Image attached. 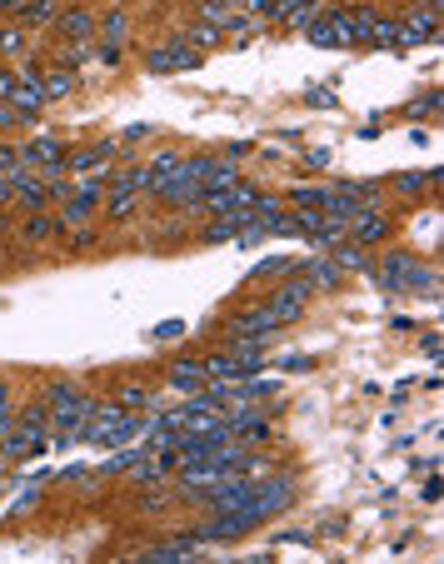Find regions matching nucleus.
<instances>
[{
	"mask_svg": "<svg viewBox=\"0 0 444 564\" xmlns=\"http://www.w3.org/2000/svg\"><path fill=\"white\" fill-rule=\"evenodd\" d=\"M310 105H335V90H310Z\"/></svg>",
	"mask_w": 444,
	"mask_h": 564,
	"instance_id": "obj_38",
	"label": "nucleus"
},
{
	"mask_svg": "<svg viewBox=\"0 0 444 564\" xmlns=\"http://www.w3.org/2000/svg\"><path fill=\"white\" fill-rule=\"evenodd\" d=\"M175 165H180V155H175V150H160L150 165H145V170H150V185H155V180H165V175H170Z\"/></svg>",
	"mask_w": 444,
	"mask_h": 564,
	"instance_id": "obj_28",
	"label": "nucleus"
},
{
	"mask_svg": "<svg viewBox=\"0 0 444 564\" xmlns=\"http://www.w3.org/2000/svg\"><path fill=\"white\" fill-rule=\"evenodd\" d=\"M115 145L120 141H100V145H86V150H76L66 160V170H80V175H90V170H105V160L115 155Z\"/></svg>",
	"mask_w": 444,
	"mask_h": 564,
	"instance_id": "obj_14",
	"label": "nucleus"
},
{
	"mask_svg": "<svg viewBox=\"0 0 444 564\" xmlns=\"http://www.w3.org/2000/svg\"><path fill=\"white\" fill-rule=\"evenodd\" d=\"M375 21H379V15L369 11V5L349 11V41H355V45H369V35H375Z\"/></svg>",
	"mask_w": 444,
	"mask_h": 564,
	"instance_id": "obj_20",
	"label": "nucleus"
},
{
	"mask_svg": "<svg viewBox=\"0 0 444 564\" xmlns=\"http://www.w3.org/2000/svg\"><path fill=\"white\" fill-rule=\"evenodd\" d=\"M310 295H314L310 275L290 265V280H285L280 290L270 295V305H265V310H270V315L280 320V325H290V320H300V310H304V300H310Z\"/></svg>",
	"mask_w": 444,
	"mask_h": 564,
	"instance_id": "obj_6",
	"label": "nucleus"
},
{
	"mask_svg": "<svg viewBox=\"0 0 444 564\" xmlns=\"http://www.w3.org/2000/svg\"><path fill=\"white\" fill-rule=\"evenodd\" d=\"M0 55H5V60H25V55H31V41H25L21 25H5V31H0Z\"/></svg>",
	"mask_w": 444,
	"mask_h": 564,
	"instance_id": "obj_19",
	"label": "nucleus"
},
{
	"mask_svg": "<svg viewBox=\"0 0 444 564\" xmlns=\"http://www.w3.org/2000/svg\"><path fill=\"white\" fill-rule=\"evenodd\" d=\"M105 185H110V175H105V170H90L86 180H80L76 190L66 196V210L55 215V220H60V230H76V225H86V220L100 210V200H105Z\"/></svg>",
	"mask_w": 444,
	"mask_h": 564,
	"instance_id": "obj_4",
	"label": "nucleus"
},
{
	"mask_svg": "<svg viewBox=\"0 0 444 564\" xmlns=\"http://www.w3.org/2000/svg\"><path fill=\"white\" fill-rule=\"evenodd\" d=\"M55 31L66 35L70 45H90V35H95V15H90L86 5H76V11H60V15H55Z\"/></svg>",
	"mask_w": 444,
	"mask_h": 564,
	"instance_id": "obj_12",
	"label": "nucleus"
},
{
	"mask_svg": "<svg viewBox=\"0 0 444 564\" xmlns=\"http://www.w3.org/2000/svg\"><path fill=\"white\" fill-rule=\"evenodd\" d=\"M41 90H45V100H66L70 90H76V70H70V66L41 70Z\"/></svg>",
	"mask_w": 444,
	"mask_h": 564,
	"instance_id": "obj_17",
	"label": "nucleus"
},
{
	"mask_svg": "<svg viewBox=\"0 0 444 564\" xmlns=\"http://www.w3.org/2000/svg\"><path fill=\"white\" fill-rule=\"evenodd\" d=\"M304 41L320 45V50H335V45H355L349 41V11H330V5H320L314 11V21L304 25Z\"/></svg>",
	"mask_w": 444,
	"mask_h": 564,
	"instance_id": "obj_7",
	"label": "nucleus"
},
{
	"mask_svg": "<svg viewBox=\"0 0 444 564\" xmlns=\"http://www.w3.org/2000/svg\"><path fill=\"white\" fill-rule=\"evenodd\" d=\"M280 330L285 325L270 310H245V315L230 320V340H270V335H280Z\"/></svg>",
	"mask_w": 444,
	"mask_h": 564,
	"instance_id": "obj_10",
	"label": "nucleus"
},
{
	"mask_svg": "<svg viewBox=\"0 0 444 564\" xmlns=\"http://www.w3.org/2000/svg\"><path fill=\"white\" fill-rule=\"evenodd\" d=\"M15 155H21V150H11V145H0V170H5V165H11Z\"/></svg>",
	"mask_w": 444,
	"mask_h": 564,
	"instance_id": "obj_41",
	"label": "nucleus"
},
{
	"mask_svg": "<svg viewBox=\"0 0 444 564\" xmlns=\"http://www.w3.org/2000/svg\"><path fill=\"white\" fill-rule=\"evenodd\" d=\"M369 45H400V21H375Z\"/></svg>",
	"mask_w": 444,
	"mask_h": 564,
	"instance_id": "obj_29",
	"label": "nucleus"
},
{
	"mask_svg": "<svg viewBox=\"0 0 444 564\" xmlns=\"http://www.w3.org/2000/svg\"><path fill=\"white\" fill-rule=\"evenodd\" d=\"M125 35H131V15H125V11H110L105 21H100V41H105L110 50H120Z\"/></svg>",
	"mask_w": 444,
	"mask_h": 564,
	"instance_id": "obj_18",
	"label": "nucleus"
},
{
	"mask_svg": "<svg viewBox=\"0 0 444 564\" xmlns=\"http://www.w3.org/2000/svg\"><path fill=\"white\" fill-rule=\"evenodd\" d=\"M439 41V0H430L424 11H410L400 21V45H430Z\"/></svg>",
	"mask_w": 444,
	"mask_h": 564,
	"instance_id": "obj_9",
	"label": "nucleus"
},
{
	"mask_svg": "<svg viewBox=\"0 0 444 564\" xmlns=\"http://www.w3.org/2000/svg\"><path fill=\"white\" fill-rule=\"evenodd\" d=\"M369 275H375L379 290H394V295H400V290H410V295H420V290H424V295H434V290H439V280H434L430 265H420L414 255H404V250L385 255V260H379Z\"/></svg>",
	"mask_w": 444,
	"mask_h": 564,
	"instance_id": "obj_3",
	"label": "nucleus"
},
{
	"mask_svg": "<svg viewBox=\"0 0 444 564\" xmlns=\"http://www.w3.org/2000/svg\"><path fill=\"white\" fill-rule=\"evenodd\" d=\"M240 180V165L235 160H215V170H210V180H205V190H225V185H235ZM200 190V196H205Z\"/></svg>",
	"mask_w": 444,
	"mask_h": 564,
	"instance_id": "obj_25",
	"label": "nucleus"
},
{
	"mask_svg": "<svg viewBox=\"0 0 444 564\" xmlns=\"http://www.w3.org/2000/svg\"><path fill=\"white\" fill-rule=\"evenodd\" d=\"M304 165H310V170H325V165H330V150H310V155H304Z\"/></svg>",
	"mask_w": 444,
	"mask_h": 564,
	"instance_id": "obj_36",
	"label": "nucleus"
},
{
	"mask_svg": "<svg viewBox=\"0 0 444 564\" xmlns=\"http://www.w3.org/2000/svg\"><path fill=\"white\" fill-rule=\"evenodd\" d=\"M45 410H50V445H60V450H70V445H80V434H86V420H90V410H95V395H86V390H76V385H50L45 390Z\"/></svg>",
	"mask_w": 444,
	"mask_h": 564,
	"instance_id": "obj_1",
	"label": "nucleus"
},
{
	"mask_svg": "<svg viewBox=\"0 0 444 564\" xmlns=\"http://www.w3.org/2000/svg\"><path fill=\"white\" fill-rule=\"evenodd\" d=\"M200 60H205V55H200L195 45H185L180 35H175L170 45H155V50L145 55V66H150L155 76H170V70H195Z\"/></svg>",
	"mask_w": 444,
	"mask_h": 564,
	"instance_id": "obj_8",
	"label": "nucleus"
},
{
	"mask_svg": "<svg viewBox=\"0 0 444 564\" xmlns=\"http://www.w3.org/2000/svg\"><path fill=\"white\" fill-rule=\"evenodd\" d=\"M294 495H300V479H294V475H260V485L249 489V499L240 505L235 514L255 530V524H265V520H275V514L290 510Z\"/></svg>",
	"mask_w": 444,
	"mask_h": 564,
	"instance_id": "obj_2",
	"label": "nucleus"
},
{
	"mask_svg": "<svg viewBox=\"0 0 444 564\" xmlns=\"http://www.w3.org/2000/svg\"><path fill=\"white\" fill-rule=\"evenodd\" d=\"M140 196H150V170H145V165H140V170H120L115 175V185H110V220H131L135 215V205H140Z\"/></svg>",
	"mask_w": 444,
	"mask_h": 564,
	"instance_id": "obj_5",
	"label": "nucleus"
},
{
	"mask_svg": "<svg viewBox=\"0 0 444 564\" xmlns=\"http://www.w3.org/2000/svg\"><path fill=\"white\" fill-rule=\"evenodd\" d=\"M220 35H225V31H215V25H205V21H200L195 31H190V35H180V41H185V45H195V50L205 55V50H215V45H220Z\"/></svg>",
	"mask_w": 444,
	"mask_h": 564,
	"instance_id": "obj_24",
	"label": "nucleus"
},
{
	"mask_svg": "<svg viewBox=\"0 0 444 564\" xmlns=\"http://www.w3.org/2000/svg\"><path fill=\"white\" fill-rule=\"evenodd\" d=\"M314 11H320V0H280L275 25H285V31H304V25L314 21Z\"/></svg>",
	"mask_w": 444,
	"mask_h": 564,
	"instance_id": "obj_13",
	"label": "nucleus"
},
{
	"mask_svg": "<svg viewBox=\"0 0 444 564\" xmlns=\"http://www.w3.org/2000/svg\"><path fill=\"white\" fill-rule=\"evenodd\" d=\"M66 155V145H60V135H35L31 145L21 150V160L31 165V170H41V165H50V160H60Z\"/></svg>",
	"mask_w": 444,
	"mask_h": 564,
	"instance_id": "obj_15",
	"label": "nucleus"
},
{
	"mask_svg": "<svg viewBox=\"0 0 444 564\" xmlns=\"http://www.w3.org/2000/svg\"><path fill=\"white\" fill-rule=\"evenodd\" d=\"M280 544H310V530H285Z\"/></svg>",
	"mask_w": 444,
	"mask_h": 564,
	"instance_id": "obj_37",
	"label": "nucleus"
},
{
	"mask_svg": "<svg viewBox=\"0 0 444 564\" xmlns=\"http://www.w3.org/2000/svg\"><path fill=\"white\" fill-rule=\"evenodd\" d=\"M50 235H60V220H50V215H41V210H35V220L25 225V235H21V240L41 245V240H50Z\"/></svg>",
	"mask_w": 444,
	"mask_h": 564,
	"instance_id": "obj_23",
	"label": "nucleus"
},
{
	"mask_svg": "<svg viewBox=\"0 0 444 564\" xmlns=\"http://www.w3.org/2000/svg\"><path fill=\"white\" fill-rule=\"evenodd\" d=\"M205 385H210L205 359H175L170 365V390L175 395H195V390H205Z\"/></svg>",
	"mask_w": 444,
	"mask_h": 564,
	"instance_id": "obj_11",
	"label": "nucleus"
},
{
	"mask_svg": "<svg viewBox=\"0 0 444 564\" xmlns=\"http://www.w3.org/2000/svg\"><path fill=\"white\" fill-rule=\"evenodd\" d=\"M11 420H15V395H11V385L0 380V434L11 430Z\"/></svg>",
	"mask_w": 444,
	"mask_h": 564,
	"instance_id": "obj_30",
	"label": "nucleus"
},
{
	"mask_svg": "<svg viewBox=\"0 0 444 564\" xmlns=\"http://www.w3.org/2000/svg\"><path fill=\"white\" fill-rule=\"evenodd\" d=\"M15 96V70H0V100Z\"/></svg>",
	"mask_w": 444,
	"mask_h": 564,
	"instance_id": "obj_34",
	"label": "nucleus"
},
{
	"mask_svg": "<svg viewBox=\"0 0 444 564\" xmlns=\"http://www.w3.org/2000/svg\"><path fill=\"white\" fill-rule=\"evenodd\" d=\"M145 135H150V125H145V120H140V125H131V131L120 135V141H145Z\"/></svg>",
	"mask_w": 444,
	"mask_h": 564,
	"instance_id": "obj_39",
	"label": "nucleus"
},
{
	"mask_svg": "<svg viewBox=\"0 0 444 564\" xmlns=\"http://www.w3.org/2000/svg\"><path fill=\"white\" fill-rule=\"evenodd\" d=\"M25 21L31 25H55V15H60V0H25Z\"/></svg>",
	"mask_w": 444,
	"mask_h": 564,
	"instance_id": "obj_21",
	"label": "nucleus"
},
{
	"mask_svg": "<svg viewBox=\"0 0 444 564\" xmlns=\"http://www.w3.org/2000/svg\"><path fill=\"white\" fill-rule=\"evenodd\" d=\"M15 196V185H11V170H0V205H11Z\"/></svg>",
	"mask_w": 444,
	"mask_h": 564,
	"instance_id": "obj_35",
	"label": "nucleus"
},
{
	"mask_svg": "<svg viewBox=\"0 0 444 564\" xmlns=\"http://www.w3.org/2000/svg\"><path fill=\"white\" fill-rule=\"evenodd\" d=\"M394 190L400 196H420V190H430V170H404V175H394Z\"/></svg>",
	"mask_w": 444,
	"mask_h": 564,
	"instance_id": "obj_27",
	"label": "nucleus"
},
{
	"mask_svg": "<svg viewBox=\"0 0 444 564\" xmlns=\"http://www.w3.org/2000/svg\"><path fill=\"white\" fill-rule=\"evenodd\" d=\"M185 335V320H165V325H155V340H175Z\"/></svg>",
	"mask_w": 444,
	"mask_h": 564,
	"instance_id": "obj_32",
	"label": "nucleus"
},
{
	"mask_svg": "<svg viewBox=\"0 0 444 564\" xmlns=\"http://www.w3.org/2000/svg\"><path fill=\"white\" fill-rule=\"evenodd\" d=\"M294 260H285V255H270V260H260L255 270H249V280H260V275H280V270H290Z\"/></svg>",
	"mask_w": 444,
	"mask_h": 564,
	"instance_id": "obj_31",
	"label": "nucleus"
},
{
	"mask_svg": "<svg viewBox=\"0 0 444 564\" xmlns=\"http://www.w3.org/2000/svg\"><path fill=\"white\" fill-rule=\"evenodd\" d=\"M285 369H294V375H304V369H314V359L310 355H290V359H280Z\"/></svg>",
	"mask_w": 444,
	"mask_h": 564,
	"instance_id": "obj_33",
	"label": "nucleus"
},
{
	"mask_svg": "<svg viewBox=\"0 0 444 564\" xmlns=\"http://www.w3.org/2000/svg\"><path fill=\"white\" fill-rule=\"evenodd\" d=\"M200 21L215 25V31H230V21H235V15H230V0H205V5H200Z\"/></svg>",
	"mask_w": 444,
	"mask_h": 564,
	"instance_id": "obj_22",
	"label": "nucleus"
},
{
	"mask_svg": "<svg viewBox=\"0 0 444 564\" xmlns=\"http://www.w3.org/2000/svg\"><path fill=\"white\" fill-rule=\"evenodd\" d=\"M25 11V0H0V15H21Z\"/></svg>",
	"mask_w": 444,
	"mask_h": 564,
	"instance_id": "obj_40",
	"label": "nucleus"
},
{
	"mask_svg": "<svg viewBox=\"0 0 444 564\" xmlns=\"http://www.w3.org/2000/svg\"><path fill=\"white\" fill-rule=\"evenodd\" d=\"M300 270L310 275V285H314V290H335V285H340V275H345L335 260H330V250H325V255H314V260H304Z\"/></svg>",
	"mask_w": 444,
	"mask_h": 564,
	"instance_id": "obj_16",
	"label": "nucleus"
},
{
	"mask_svg": "<svg viewBox=\"0 0 444 564\" xmlns=\"http://www.w3.org/2000/svg\"><path fill=\"white\" fill-rule=\"evenodd\" d=\"M0 489H5V479H0Z\"/></svg>",
	"mask_w": 444,
	"mask_h": 564,
	"instance_id": "obj_42",
	"label": "nucleus"
},
{
	"mask_svg": "<svg viewBox=\"0 0 444 564\" xmlns=\"http://www.w3.org/2000/svg\"><path fill=\"white\" fill-rule=\"evenodd\" d=\"M120 405H125V410H150V390H145V385H120V395H115Z\"/></svg>",
	"mask_w": 444,
	"mask_h": 564,
	"instance_id": "obj_26",
	"label": "nucleus"
}]
</instances>
